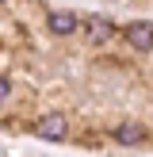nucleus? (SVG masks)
<instances>
[{
	"label": "nucleus",
	"instance_id": "obj_1",
	"mask_svg": "<svg viewBox=\"0 0 153 157\" xmlns=\"http://www.w3.org/2000/svg\"><path fill=\"white\" fill-rule=\"evenodd\" d=\"M35 130H38V138H46V142H61V138L69 134V119L58 115V111H54V115H42Z\"/></svg>",
	"mask_w": 153,
	"mask_h": 157
},
{
	"label": "nucleus",
	"instance_id": "obj_2",
	"mask_svg": "<svg viewBox=\"0 0 153 157\" xmlns=\"http://www.w3.org/2000/svg\"><path fill=\"white\" fill-rule=\"evenodd\" d=\"M80 27H84V38H88V42H107V38H111V19H103V15H88V19H84L80 23Z\"/></svg>",
	"mask_w": 153,
	"mask_h": 157
},
{
	"label": "nucleus",
	"instance_id": "obj_3",
	"mask_svg": "<svg viewBox=\"0 0 153 157\" xmlns=\"http://www.w3.org/2000/svg\"><path fill=\"white\" fill-rule=\"evenodd\" d=\"M126 42L130 46H134V50H153V23H130V27H126Z\"/></svg>",
	"mask_w": 153,
	"mask_h": 157
},
{
	"label": "nucleus",
	"instance_id": "obj_4",
	"mask_svg": "<svg viewBox=\"0 0 153 157\" xmlns=\"http://www.w3.org/2000/svg\"><path fill=\"white\" fill-rule=\"evenodd\" d=\"M111 134H115L119 146H142V142H145V130L138 127V123H122V127H115Z\"/></svg>",
	"mask_w": 153,
	"mask_h": 157
},
{
	"label": "nucleus",
	"instance_id": "obj_5",
	"mask_svg": "<svg viewBox=\"0 0 153 157\" xmlns=\"http://www.w3.org/2000/svg\"><path fill=\"white\" fill-rule=\"evenodd\" d=\"M46 27H50L54 35H73V31H76V15L73 12H50Z\"/></svg>",
	"mask_w": 153,
	"mask_h": 157
},
{
	"label": "nucleus",
	"instance_id": "obj_6",
	"mask_svg": "<svg viewBox=\"0 0 153 157\" xmlns=\"http://www.w3.org/2000/svg\"><path fill=\"white\" fill-rule=\"evenodd\" d=\"M4 100H12V81L0 73V104H4Z\"/></svg>",
	"mask_w": 153,
	"mask_h": 157
},
{
	"label": "nucleus",
	"instance_id": "obj_7",
	"mask_svg": "<svg viewBox=\"0 0 153 157\" xmlns=\"http://www.w3.org/2000/svg\"><path fill=\"white\" fill-rule=\"evenodd\" d=\"M0 4H4V0H0Z\"/></svg>",
	"mask_w": 153,
	"mask_h": 157
}]
</instances>
